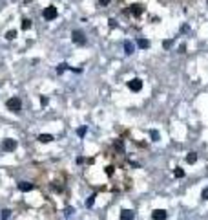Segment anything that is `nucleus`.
<instances>
[{"mask_svg": "<svg viewBox=\"0 0 208 220\" xmlns=\"http://www.w3.org/2000/svg\"><path fill=\"white\" fill-rule=\"evenodd\" d=\"M6 107H7V110L18 114V112L22 110V101H20V97H17V96H15V97H9L7 103H6Z\"/></svg>", "mask_w": 208, "mask_h": 220, "instance_id": "f257e3e1", "label": "nucleus"}, {"mask_svg": "<svg viewBox=\"0 0 208 220\" xmlns=\"http://www.w3.org/2000/svg\"><path fill=\"white\" fill-rule=\"evenodd\" d=\"M59 11H57V7L55 6H48L46 9H44V18L46 20H53V18H57Z\"/></svg>", "mask_w": 208, "mask_h": 220, "instance_id": "f03ea898", "label": "nucleus"}, {"mask_svg": "<svg viewBox=\"0 0 208 220\" xmlns=\"http://www.w3.org/2000/svg\"><path fill=\"white\" fill-rule=\"evenodd\" d=\"M71 40H73L75 44H84V42H86V37H84V33H82V31L75 29L73 33H71Z\"/></svg>", "mask_w": 208, "mask_h": 220, "instance_id": "7ed1b4c3", "label": "nucleus"}, {"mask_svg": "<svg viewBox=\"0 0 208 220\" xmlns=\"http://www.w3.org/2000/svg\"><path fill=\"white\" fill-rule=\"evenodd\" d=\"M2 149H4V151H9V152H13V151L17 149V141L11 140V138L4 140V141H2Z\"/></svg>", "mask_w": 208, "mask_h": 220, "instance_id": "20e7f679", "label": "nucleus"}, {"mask_svg": "<svg viewBox=\"0 0 208 220\" xmlns=\"http://www.w3.org/2000/svg\"><path fill=\"white\" fill-rule=\"evenodd\" d=\"M151 218H153V220H166V218H168V213L164 211V209H153Z\"/></svg>", "mask_w": 208, "mask_h": 220, "instance_id": "39448f33", "label": "nucleus"}, {"mask_svg": "<svg viewBox=\"0 0 208 220\" xmlns=\"http://www.w3.org/2000/svg\"><path fill=\"white\" fill-rule=\"evenodd\" d=\"M128 88H130L131 92H139V90L142 88V81H141V79H131V81L128 83Z\"/></svg>", "mask_w": 208, "mask_h": 220, "instance_id": "423d86ee", "label": "nucleus"}, {"mask_svg": "<svg viewBox=\"0 0 208 220\" xmlns=\"http://www.w3.org/2000/svg\"><path fill=\"white\" fill-rule=\"evenodd\" d=\"M18 189H20L22 193H29V191L35 189V185L29 183V182H20V183H18Z\"/></svg>", "mask_w": 208, "mask_h": 220, "instance_id": "0eeeda50", "label": "nucleus"}, {"mask_svg": "<svg viewBox=\"0 0 208 220\" xmlns=\"http://www.w3.org/2000/svg\"><path fill=\"white\" fill-rule=\"evenodd\" d=\"M130 11H131V15H133V17H141L142 13H144V7H142L141 4H133Z\"/></svg>", "mask_w": 208, "mask_h": 220, "instance_id": "6e6552de", "label": "nucleus"}, {"mask_svg": "<svg viewBox=\"0 0 208 220\" xmlns=\"http://www.w3.org/2000/svg\"><path fill=\"white\" fill-rule=\"evenodd\" d=\"M137 46H139L141 50H148V48H150V40H148V39H142V37H141V39L137 40Z\"/></svg>", "mask_w": 208, "mask_h": 220, "instance_id": "1a4fd4ad", "label": "nucleus"}, {"mask_svg": "<svg viewBox=\"0 0 208 220\" xmlns=\"http://www.w3.org/2000/svg\"><path fill=\"white\" fill-rule=\"evenodd\" d=\"M131 218H133V211H130V209H122L120 220H131Z\"/></svg>", "mask_w": 208, "mask_h": 220, "instance_id": "9d476101", "label": "nucleus"}, {"mask_svg": "<svg viewBox=\"0 0 208 220\" xmlns=\"http://www.w3.org/2000/svg\"><path fill=\"white\" fill-rule=\"evenodd\" d=\"M55 138H53V136L51 134H40L38 136V141H42V143H49V141H53Z\"/></svg>", "mask_w": 208, "mask_h": 220, "instance_id": "9b49d317", "label": "nucleus"}, {"mask_svg": "<svg viewBox=\"0 0 208 220\" xmlns=\"http://www.w3.org/2000/svg\"><path fill=\"white\" fill-rule=\"evenodd\" d=\"M124 50H126V55H131L135 48H133V44H131L130 40H126V42H124Z\"/></svg>", "mask_w": 208, "mask_h": 220, "instance_id": "f8f14e48", "label": "nucleus"}, {"mask_svg": "<svg viewBox=\"0 0 208 220\" xmlns=\"http://www.w3.org/2000/svg\"><path fill=\"white\" fill-rule=\"evenodd\" d=\"M186 162H188V163H195V162H197V152H188V156H186Z\"/></svg>", "mask_w": 208, "mask_h": 220, "instance_id": "ddd939ff", "label": "nucleus"}, {"mask_svg": "<svg viewBox=\"0 0 208 220\" xmlns=\"http://www.w3.org/2000/svg\"><path fill=\"white\" fill-rule=\"evenodd\" d=\"M173 176H175V178H183V176H184V169H181V167H175Z\"/></svg>", "mask_w": 208, "mask_h": 220, "instance_id": "4468645a", "label": "nucleus"}, {"mask_svg": "<svg viewBox=\"0 0 208 220\" xmlns=\"http://www.w3.org/2000/svg\"><path fill=\"white\" fill-rule=\"evenodd\" d=\"M20 26H22V29H29V28H31V20H29V18H24V20L20 22Z\"/></svg>", "mask_w": 208, "mask_h": 220, "instance_id": "2eb2a0df", "label": "nucleus"}, {"mask_svg": "<svg viewBox=\"0 0 208 220\" xmlns=\"http://www.w3.org/2000/svg\"><path fill=\"white\" fill-rule=\"evenodd\" d=\"M15 37H17V31H15V29H9L7 33H6V39H7V40H13Z\"/></svg>", "mask_w": 208, "mask_h": 220, "instance_id": "dca6fc26", "label": "nucleus"}, {"mask_svg": "<svg viewBox=\"0 0 208 220\" xmlns=\"http://www.w3.org/2000/svg\"><path fill=\"white\" fill-rule=\"evenodd\" d=\"M9 215H11V211H9V209H2V215H0V220H7V218H9Z\"/></svg>", "mask_w": 208, "mask_h": 220, "instance_id": "f3484780", "label": "nucleus"}, {"mask_svg": "<svg viewBox=\"0 0 208 220\" xmlns=\"http://www.w3.org/2000/svg\"><path fill=\"white\" fill-rule=\"evenodd\" d=\"M104 172H106L108 176H113V172H115V167H113V165H108L106 169H104Z\"/></svg>", "mask_w": 208, "mask_h": 220, "instance_id": "a211bd4d", "label": "nucleus"}, {"mask_svg": "<svg viewBox=\"0 0 208 220\" xmlns=\"http://www.w3.org/2000/svg\"><path fill=\"white\" fill-rule=\"evenodd\" d=\"M93 202H95V194H91V196L86 200V207H93Z\"/></svg>", "mask_w": 208, "mask_h": 220, "instance_id": "6ab92c4d", "label": "nucleus"}, {"mask_svg": "<svg viewBox=\"0 0 208 220\" xmlns=\"http://www.w3.org/2000/svg\"><path fill=\"white\" fill-rule=\"evenodd\" d=\"M88 132V129L86 127H80V129H77V136H80V138H82V136Z\"/></svg>", "mask_w": 208, "mask_h": 220, "instance_id": "aec40b11", "label": "nucleus"}, {"mask_svg": "<svg viewBox=\"0 0 208 220\" xmlns=\"http://www.w3.org/2000/svg\"><path fill=\"white\" fill-rule=\"evenodd\" d=\"M150 136H151V140H153V141H159V132H157V130H151Z\"/></svg>", "mask_w": 208, "mask_h": 220, "instance_id": "412c9836", "label": "nucleus"}, {"mask_svg": "<svg viewBox=\"0 0 208 220\" xmlns=\"http://www.w3.org/2000/svg\"><path fill=\"white\" fill-rule=\"evenodd\" d=\"M64 70H68V64H59V68H57V73H64Z\"/></svg>", "mask_w": 208, "mask_h": 220, "instance_id": "4be33fe9", "label": "nucleus"}, {"mask_svg": "<svg viewBox=\"0 0 208 220\" xmlns=\"http://www.w3.org/2000/svg\"><path fill=\"white\" fill-rule=\"evenodd\" d=\"M201 198H203V200H208V187H204V189H203V193H201Z\"/></svg>", "mask_w": 208, "mask_h": 220, "instance_id": "5701e85b", "label": "nucleus"}, {"mask_svg": "<svg viewBox=\"0 0 208 220\" xmlns=\"http://www.w3.org/2000/svg\"><path fill=\"white\" fill-rule=\"evenodd\" d=\"M109 28H117V20L115 18H109Z\"/></svg>", "mask_w": 208, "mask_h": 220, "instance_id": "b1692460", "label": "nucleus"}, {"mask_svg": "<svg viewBox=\"0 0 208 220\" xmlns=\"http://www.w3.org/2000/svg\"><path fill=\"white\" fill-rule=\"evenodd\" d=\"M172 44H173V40H164V42H162V46H164V48H170Z\"/></svg>", "mask_w": 208, "mask_h": 220, "instance_id": "393cba45", "label": "nucleus"}, {"mask_svg": "<svg viewBox=\"0 0 208 220\" xmlns=\"http://www.w3.org/2000/svg\"><path fill=\"white\" fill-rule=\"evenodd\" d=\"M99 4H101V6H108L109 0H99Z\"/></svg>", "mask_w": 208, "mask_h": 220, "instance_id": "a878e982", "label": "nucleus"}]
</instances>
